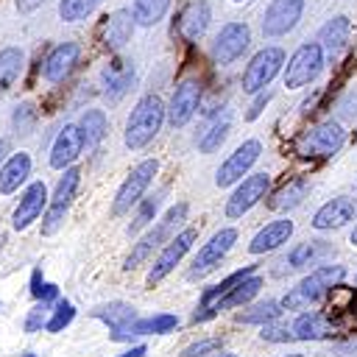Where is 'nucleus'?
Returning a JSON list of instances; mask_svg holds the SVG:
<instances>
[{
  "mask_svg": "<svg viewBox=\"0 0 357 357\" xmlns=\"http://www.w3.org/2000/svg\"><path fill=\"white\" fill-rule=\"evenodd\" d=\"M304 14V0H271V6L262 14V33L276 39L290 33Z\"/></svg>",
  "mask_w": 357,
  "mask_h": 357,
  "instance_id": "obj_10",
  "label": "nucleus"
},
{
  "mask_svg": "<svg viewBox=\"0 0 357 357\" xmlns=\"http://www.w3.org/2000/svg\"><path fill=\"white\" fill-rule=\"evenodd\" d=\"M170 8V0H134V8H131V17L137 25L142 28H151L156 25Z\"/></svg>",
  "mask_w": 357,
  "mask_h": 357,
  "instance_id": "obj_35",
  "label": "nucleus"
},
{
  "mask_svg": "<svg viewBox=\"0 0 357 357\" xmlns=\"http://www.w3.org/2000/svg\"><path fill=\"white\" fill-rule=\"evenodd\" d=\"M78 131H81V139H84V148H95L100 145V139L106 137L109 131V120L100 109H86L81 114V123H78Z\"/></svg>",
  "mask_w": 357,
  "mask_h": 357,
  "instance_id": "obj_31",
  "label": "nucleus"
},
{
  "mask_svg": "<svg viewBox=\"0 0 357 357\" xmlns=\"http://www.w3.org/2000/svg\"><path fill=\"white\" fill-rule=\"evenodd\" d=\"M329 335H332V329H329V318L324 312H304L293 324V337L296 340H321V337H329Z\"/></svg>",
  "mask_w": 357,
  "mask_h": 357,
  "instance_id": "obj_29",
  "label": "nucleus"
},
{
  "mask_svg": "<svg viewBox=\"0 0 357 357\" xmlns=\"http://www.w3.org/2000/svg\"><path fill=\"white\" fill-rule=\"evenodd\" d=\"M100 84H103L106 100L117 103L134 84V64L128 59H112L100 73Z\"/></svg>",
  "mask_w": 357,
  "mask_h": 357,
  "instance_id": "obj_18",
  "label": "nucleus"
},
{
  "mask_svg": "<svg viewBox=\"0 0 357 357\" xmlns=\"http://www.w3.org/2000/svg\"><path fill=\"white\" fill-rule=\"evenodd\" d=\"M351 243L357 245V226H354V231H351Z\"/></svg>",
  "mask_w": 357,
  "mask_h": 357,
  "instance_id": "obj_48",
  "label": "nucleus"
},
{
  "mask_svg": "<svg viewBox=\"0 0 357 357\" xmlns=\"http://www.w3.org/2000/svg\"><path fill=\"white\" fill-rule=\"evenodd\" d=\"M45 315H47V301L36 304V307L28 312V318H25V332H39V329L45 326Z\"/></svg>",
  "mask_w": 357,
  "mask_h": 357,
  "instance_id": "obj_42",
  "label": "nucleus"
},
{
  "mask_svg": "<svg viewBox=\"0 0 357 357\" xmlns=\"http://www.w3.org/2000/svg\"><path fill=\"white\" fill-rule=\"evenodd\" d=\"M215 357H237V354H215Z\"/></svg>",
  "mask_w": 357,
  "mask_h": 357,
  "instance_id": "obj_49",
  "label": "nucleus"
},
{
  "mask_svg": "<svg viewBox=\"0 0 357 357\" xmlns=\"http://www.w3.org/2000/svg\"><path fill=\"white\" fill-rule=\"evenodd\" d=\"M346 142V131L340 123L335 120H324L321 126H315L304 139H301V148L298 153L301 156H332L343 148Z\"/></svg>",
  "mask_w": 357,
  "mask_h": 357,
  "instance_id": "obj_11",
  "label": "nucleus"
},
{
  "mask_svg": "<svg viewBox=\"0 0 357 357\" xmlns=\"http://www.w3.org/2000/svg\"><path fill=\"white\" fill-rule=\"evenodd\" d=\"M290 234H293V220H273V223H268L265 229H259V231L254 234L248 251H251V254L273 251V248H279L282 243H287Z\"/></svg>",
  "mask_w": 357,
  "mask_h": 357,
  "instance_id": "obj_25",
  "label": "nucleus"
},
{
  "mask_svg": "<svg viewBox=\"0 0 357 357\" xmlns=\"http://www.w3.org/2000/svg\"><path fill=\"white\" fill-rule=\"evenodd\" d=\"M279 307H282L279 301H265V304H257V307L248 310V312H240L237 318H240L243 324H271V321H276V318L282 315Z\"/></svg>",
  "mask_w": 357,
  "mask_h": 357,
  "instance_id": "obj_38",
  "label": "nucleus"
},
{
  "mask_svg": "<svg viewBox=\"0 0 357 357\" xmlns=\"http://www.w3.org/2000/svg\"><path fill=\"white\" fill-rule=\"evenodd\" d=\"M100 0H59V17L64 22H78L84 17H89L98 8Z\"/></svg>",
  "mask_w": 357,
  "mask_h": 357,
  "instance_id": "obj_36",
  "label": "nucleus"
},
{
  "mask_svg": "<svg viewBox=\"0 0 357 357\" xmlns=\"http://www.w3.org/2000/svg\"><path fill=\"white\" fill-rule=\"evenodd\" d=\"M131 33H134V17H131V11L120 8V11H112L106 17V22H103V45L109 50H120L131 39Z\"/></svg>",
  "mask_w": 357,
  "mask_h": 357,
  "instance_id": "obj_24",
  "label": "nucleus"
},
{
  "mask_svg": "<svg viewBox=\"0 0 357 357\" xmlns=\"http://www.w3.org/2000/svg\"><path fill=\"white\" fill-rule=\"evenodd\" d=\"M81 59V47L78 42H59L42 61V78L47 84H61L78 64Z\"/></svg>",
  "mask_w": 357,
  "mask_h": 357,
  "instance_id": "obj_16",
  "label": "nucleus"
},
{
  "mask_svg": "<svg viewBox=\"0 0 357 357\" xmlns=\"http://www.w3.org/2000/svg\"><path fill=\"white\" fill-rule=\"evenodd\" d=\"M33 120H36V109L31 106V103H22V106H17V112H14V128L17 131H31V126H33Z\"/></svg>",
  "mask_w": 357,
  "mask_h": 357,
  "instance_id": "obj_41",
  "label": "nucleus"
},
{
  "mask_svg": "<svg viewBox=\"0 0 357 357\" xmlns=\"http://www.w3.org/2000/svg\"><path fill=\"white\" fill-rule=\"evenodd\" d=\"M198 106H201V81L184 78L176 86V92L170 98V106H165V114H167V120H170L173 128H181V126H187L192 120V114L198 112Z\"/></svg>",
  "mask_w": 357,
  "mask_h": 357,
  "instance_id": "obj_13",
  "label": "nucleus"
},
{
  "mask_svg": "<svg viewBox=\"0 0 357 357\" xmlns=\"http://www.w3.org/2000/svg\"><path fill=\"white\" fill-rule=\"evenodd\" d=\"M92 318L103 321L109 329H112V337L126 332L128 324L137 318V310L131 304H123V301H112V304H103V307H95L92 310Z\"/></svg>",
  "mask_w": 357,
  "mask_h": 357,
  "instance_id": "obj_28",
  "label": "nucleus"
},
{
  "mask_svg": "<svg viewBox=\"0 0 357 357\" xmlns=\"http://www.w3.org/2000/svg\"><path fill=\"white\" fill-rule=\"evenodd\" d=\"M335 354H337V357H357V340L337 343V346H335Z\"/></svg>",
  "mask_w": 357,
  "mask_h": 357,
  "instance_id": "obj_44",
  "label": "nucleus"
},
{
  "mask_svg": "<svg viewBox=\"0 0 357 357\" xmlns=\"http://www.w3.org/2000/svg\"><path fill=\"white\" fill-rule=\"evenodd\" d=\"M237 240V229H220L209 237V243H204V248L198 251V257L192 259V268H190V279H198L204 273H209L215 265H220V259L229 254V248L234 245Z\"/></svg>",
  "mask_w": 357,
  "mask_h": 357,
  "instance_id": "obj_15",
  "label": "nucleus"
},
{
  "mask_svg": "<svg viewBox=\"0 0 357 357\" xmlns=\"http://www.w3.org/2000/svg\"><path fill=\"white\" fill-rule=\"evenodd\" d=\"M195 237H198L195 229H184V231H178L176 237H170V240L165 243V248L159 251V257L153 259L151 271H148V284L162 282V279H165V276L184 259V254L190 251V245L195 243Z\"/></svg>",
  "mask_w": 357,
  "mask_h": 357,
  "instance_id": "obj_9",
  "label": "nucleus"
},
{
  "mask_svg": "<svg viewBox=\"0 0 357 357\" xmlns=\"http://www.w3.org/2000/svg\"><path fill=\"white\" fill-rule=\"evenodd\" d=\"M259 287H262V279L259 276H254V273H248L245 279H240L231 290H226L209 310H206V318H212V315H218L220 310H231V307H243V304H248L257 293H259Z\"/></svg>",
  "mask_w": 357,
  "mask_h": 357,
  "instance_id": "obj_22",
  "label": "nucleus"
},
{
  "mask_svg": "<svg viewBox=\"0 0 357 357\" xmlns=\"http://www.w3.org/2000/svg\"><path fill=\"white\" fill-rule=\"evenodd\" d=\"M156 170H159V162H156V159L139 162V165L128 173V178L120 184V190H117V195H114V204H112V212H114V215H126L131 206H137V204L142 201V192L151 187Z\"/></svg>",
  "mask_w": 357,
  "mask_h": 357,
  "instance_id": "obj_7",
  "label": "nucleus"
},
{
  "mask_svg": "<svg viewBox=\"0 0 357 357\" xmlns=\"http://www.w3.org/2000/svg\"><path fill=\"white\" fill-rule=\"evenodd\" d=\"M187 218V204H176V206H170L167 212H165V218L151 229V231H145L137 243H134V248H131V254L126 257V271H134L137 265H142L156 248H162L167 240H170V234H173V229L181 223Z\"/></svg>",
  "mask_w": 357,
  "mask_h": 357,
  "instance_id": "obj_3",
  "label": "nucleus"
},
{
  "mask_svg": "<svg viewBox=\"0 0 357 357\" xmlns=\"http://www.w3.org/2000/svg\"><path fill=\"white\" fill-rule=\"evenodd\" d=\"M343 276H346V268H343V265H321V268H315L310 276H304V279L298 282V287H293V290L284 296L282 307L298 310V307L315 304V301L324 298L332 287H337V284L343 282Z\"/></svg>",
  "mask_w": 357,
  "mask_h": 357,
  "instance_id": "obj_2",
  "label": "nucleus"
},
{
  "mask_svg": "<svg viewBox=\"0 0 357 357\" xmlns=\"http://www.w3.org/2000/svg\"><path fill=\"white\" fill-rule=\"evenodd\" d=\"M307 190H310V184H307V178H290L271 201H268V206L271 209H276V212H287V209H296L304 198H307Z\"/></svg>",
  "mask_w": 357,
  "mask_h": 357,
  "instance_id": "obj_32",
  "label": "nucleus"
},
{
  "mask_svg": "<svg viewBox=\"0 0 357 357\" xmlns=\"http://www.w3.org/2000/svg\"><path fill=\"white\" fill-rule=\"evenodd\" d=\"M257 95H259V92H257ZM268 98H271V95H268V92H265V95H259V98H257V100H254V106H251V112H248V120H254V117H257V114H259V112H262V106H265V103H268Z\"/></svg>",
  "mask_w": 357,
  "mask_h": 357,
  "instance_id": "obj_45",
  "label": "nucleus"
},
{
  "mask_svg": "<svg viewBox=\"0 0 357 357\" xmlns=\"http://www.w3.org/2000/svg\"><path fill=\"white\" fill-rule=\"evenodd\" d=\"M73 318H75V307L70 301H59L56 310H53V315L45 321V329L47 332H61Z\"/></svg>",
  "mask_w": 357,
  "mask_h": 357,
  "instance_id": "obj_39",
  "label": "nucleus"
},
{
  "mask_svg": "<svg viewBox=\"0 0 357 357\" xmlns=\"http://www.w3.org/2000/svg\"><path fill=\"white\" fill-rule=\"evenodd\" d=\"M259 153H262V142H259V139H245L243 145H237L234 153H229V159L218 167L215 184H218V187H229V184L240 181V178L254 167V162L259 159Z\"/></svg>",
  "mask_w": 357,
  "mask_h": 357,
  "instance_id": "obj_12",
  "label": "nucleus"
},
{
  "mask_svg": "<svg viewBox=\"0 0 357 357\" xmlns=\"http://www.w3.org/2000/svg\"><path fill=\"white\" fill-rule=\"evenodd\" d=\"M354 218H357V201L354 198H332L312 215V226L318 231H326V229H340Z\"/></svg>",
  "mask_w": 357,
  "mask_h": 357,
  "instance_id": "obj_19",
  "label": "nucleus"
},
{
  "mask_svg": "<svg viewBox=\"0 0 357 357\" xmlns=\"http://www.w3.org/2000/svg\"><path fill=\"white\" fill-rule=\"evenodd\" d=\"M167 192V187H162L153 198H148V201H142V206L137 209V215H134V220L128 223V234H137L142 226H148L151 223V218L156 215V209H159V201H162V195Z\"/></svg>",
  "mask_w": 357,
  "mask_h": 357,
  "instance_id": "obj_37",
  "label": "nucleus"
},
{
  "mask_svg": "<svg viewBox=\"0 0 357 357\" xmlns=\"http://www.w3.org/2000/svg\"><path fill=\"white\" fill-rule=\"evenodd\" d=\"M349 36H351V20L343 17V14H337V17H332V20L318 31V45H321L324 56L335 59V56H340V50L349 45Z\"/></svg>",
  "mask_w": 357,
  "mask_h": 357,
  "instance_id": "obj_21",
  "label": "nucleus"
},
{
  "mask_svg": "<svg viewBox=\"0 0 357 357\" xmlns=\"http://www.w3.org/2000/svg\"><path fill=\"white\" fill-rule=\"evenodd\" d=\"M268 187H271L268 173H254V176L243 178V184L226 201V218H243L251 206H257L268 195Z\"/></svg>",
  "mask_w": 357,
  "mask_h": 357,
  "instance_id": "obj_14",
  "label": "nucleus"
},
{
  "mask_svg": "<svg viewBox=\"0 0 357 357\" xmlns=\"http://www.w3.org/2000/svg\"><path fill=\"white\" fill-rule=\"evenodd\" d=\"M262 340L287 343V340H293V332H287L284 326H268V324H262Z\"/></svg>",
  "mask_w": 357,
  "mask_h": 357,
  "instance_id": "obj_43",
  "label": "nucleus"
},
{
  "mask_svg": "<svg viewBox=\"0 0 357 357\" xmlns=\"http://www.w3.org/2000/svg\"><path fill=\"white\" fill-rule=\"evenodd\" d=\"M234 3H248V0H234Z\"/></svg>",
  "mask_w": 357,
  "mask_h": 357,
  "instance_id": "obj_51",
  "label": "nucleus"
},
{
  "mask_svg": "<svg viewBox=\"0 0 357 357\" xmlns=\"http://www.w3.org/2000/svg\"><path fill=\"white\" fill-rule=\"evenodd\" d=\"M22 64H25V53L20 47H3L0 50V92L8 89L20 78Z\"/></svg>",
  "mask_w": 357,
  "mask_h": 357,
  "instance_id": "obj_34",
  "label": "nucleus"
},
{
  "mask_svg": "<svg viewBox=\"0 0 357 357\" xmlns=\"http://www.w3.org/2000/svg\"><path fill=\"white\" fill-rule=\"evenodd\" d=\"M287 357H304V354H287Z\"/></svg>",
  "mask_w": 357,
  "mask_h": 357,
  "instance_id": "obj_50",
  "label": "nucleus"
},
{
  "mask_svg": "<svg viewBox=\"0 0 357 357\" xmlns=\"http://www.w3.org/2000/svg\"><path fill=\"white\" fill-rule=\"evenodd\" d=\"M248 45H251L248 25L245 22H226L218 31L215 42H212V59L218 64H231V61H237L248 50Z\"/></svg>",
  "mask_w": 357,
  "mask_h": 357,
  "instance_id": "obj_8",
  "label": "nucleus"
},
{
  "mask_svg": "<svg viewBox=\"0 0 357 357\" xmlns=\"http://www.w3.org/2000/svg\"><path fill=\"white\" fill-rule=\"evenodd\" d=\"M45 206H47V187H45V181H31L28 190L22 192L14 215H11V226L17 231L28 229L33 220H39V215H42Z\"/></svg>",
  "mask_w": 357,
  "mask_h": 357,
  "instance_id": "obj_17",
  "label": "nucleus"
},
{
  "mask_svg": "<svg viewBox=\"0 0 357 357\" xmlns=\"http://www.w3.org/2000/svg\"><path fill=\"white\" fill-rule=\"evenodd\" d=\"M282 64H284V50H282V47H276V45L262 47L259 53H254V59L248 61V67H245V73H243V89H245L248 95L262 92V89L279 75Z\"/></svg>",
  "mask_w": 357,
  "mask_h": 357,
  "instance_id": "obj_6",
  "label": "nucleus"
},
{
  "mask_svg": "<svg viewBox=\"0 0 357 357\" xmlns=\"http://www.w3.org/2000/svg\"><path fill=\"white\" fill-rule=\"evenodd\" d=\"M212 351H220V340H218V337H206V340H198V343L187 346V349L181 351V357H206V354H212Z\"/></svg>",
  "mask_w": 357,
  "mask_h": 357,
  "instance_id": "obj_40",
  "label": "nucleus"
},
{
  "mask_svg": "<svg viewBox=\"0 0 357 357\" xmlns=\"http://www.w3.org/2000/svg\"><path fill=\"white\" fill-rule=\"evenodd\" d=\"M25 357H36V354H25Z\"/></svg>",
  "mask_w": 357,
  "mask_h": 357,
  "instance_id": "obj_52",
  "label": "nucleus"
},
{
  "mask_svg": "<svg viewBox=\"0 0 357 357\" xmlns=\"http://www.w3.org/2000/svg\"><path fill=\"white\" fill-rule=\"evenodd\" d=\"M6 151H8V142H6V139H0V162H3V156H6Z\"/></svg>",
  "mask_w": 357,
  "mask_h": 357,
  "instance_id": "obj_47",
  "label": "nucleus"
},
{
  "mask_svg": "<svg viewBox=\"0 0 357 357\" xmlns=\"http://www.w3.org/2000/svg\"><path fill=\"white\" fill-rule=\"evenodd\" d=\"M209 20H212L209 6L204 0H192V3H187V8L178 17V33L184 36V42H195L206 33Z\"/></svg>",
  "mask_w": 357,
  "mask_h": 357,
  "instance_id": "obj_23",
  "label": "nucleus"
},
{
  "mask_svg": "<svg viewBox=\"0 0 357 357\" xmlns=\"http://www.w3.org/2000/svg\"><path fill=\"white\" fill-rule=\"evenodd\" d=\"M229 126H231V112H229V109L218 112V114L212 117V123H209V126L201 131V137H198V148H201L204 153L218 151V148L223 145L226 134H229Z\"/></svg>",
  "mask_w": 357,
  "mask_h": 357,
  "instance_id": "obj_30",
  "label": "nucleus"
},
{
  "mask_svg": "<svg viewBox=\"0 0 357 357\" xmlns=\"http://www.w3.org/2000/svg\"><path fill=\"white\" fill-rule=\"evenodd\" d=\"M81 151H84V139H81L78 126H73V123L64 126V128L59 131L53 148H50V167H56V170L70 167V165L81 156Z\"/></svg>",
  "mask_w": 357,
  "mask_h": 357,
  "instance_id": "obj_20",
  "label": "nucleus"
},
{
  "mask_svg": "<svg viewBox=\"0 0 357 357\" xmlns=\"http://www.w3.org/2000/svg\"><path fill=\"white\" fill-rule=\"evenodd\" d=\"M329 254V243H324V240H310V243H298L290 254H287V259H284V265L287 268H304V265H312V262H318L321 257H326Z\"/></svg>",
  "mask_w": 357,
  "mask_h": 357,
  "instance_id": "obj_33",
  "label": "nucleus"
},
{
  "mask_svg": "<svg viewBox=\"0 0 357 357\" xmlns=\"http://www.w3.org/2000/svg\"><path fill=\"white\" fill-rule=\"evenodd\" d=\"M78 181H81V170H78V167H67L64 176L59 178V184H56L53 198L47 201V212H45V218H42V234L50 237V234H56V231L61 229V223H64V218H67V209H70V204H73V198H75Z\"/></svg>",
  "mask_w": 357,
  "mask_h": 357,
  "instance_id": "obj_5",
  "label": "nucleus"
},
{
  "mask_svg": "<svg viewBox=\"0 0 357 357\" xmlns=\"http://www.w3.org/2000/svg\"><path fill=\"white\" fill-rule=\"evenodd\" d=\"M148 354V349L145 346H134L131 351H126V354H120V357H145Z\"/></svg>",
  "mask_w": 357,
  "mask_h": 357,
  "instance_id": "obj_46",
  "label": "nucleus"
},
{
  "mask_svg": "<svg viewBox=\"0 0 357 357\" xmlns=\"http://www.w3.org/2000/svg\"><path fill=\"white\" fill-rule=\"evenodd\" d=\"M324 61H326V56H324V50H321L318 42H304V45H298L296 53H293L290 61H287L284 86H287V89H301V86L312 84V81L321 75Z\"/></svg>",
  "mask_w": 357,
  "mask_h": 357,
  "instance_id": "obj_4",
  "label": "nucleus"
},
{
  "mask_svg": "<svg viewBox=\"0 0 357 357\" xmlns=\"http://www.w3.org/2000/svg\"><path fill=\"white\" fill-rule=\"evenodd\" d=\"M162 123H165V103H162V98H156V95L139 98L137 106L128 114V123H126V145L131 151L145 148L159 134Z\"/></svg>",
  "mask_w": 357,
  "mask_h": 357,
  "instance_id": "obj_1",
  "label": "nucleus"
},
{
  "mask_svg": "<svg viewBox=\"0 0 357 357\" xmlns=\"http://www.w3.org/2000/svg\"><path fill=\"white\" fill-rule=\"evenodd\" d=\"M176 326H178V318L170 315V312H159V315L139 318V321L134 318L126 332L114 335V340H131V335H165V332H170V329H176Z\"/></svg>",
  "mask_w": 357,
  "mask_h": 357,
  "instance_id": "obj_27",
  "label": "nucleus"
},
{
  "mask_svg": "<svg viewBox=\"0 0 357 357\" xmlns=\"http://www.w3.org/2000/svg\"><path fill=\"white\" fill-rule=\"evenodd\" d=\"M28 176H31V156L22 151L11 153L0 167V192L8 195L14 190H20V184H25Z\"/></svg>",
  "mask_w": 357,
  "mask_h": 357,
  "instance_id": "obj_26",
  "label": "nucleus"
}]
</instances>
